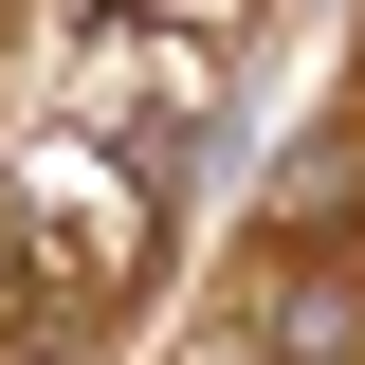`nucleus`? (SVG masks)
<instances>
[{
  "label": "nucleus",
  "instance_id": "f257e3e1",
  "mask_svg": "<svg viewBox=\"0 0 365 365\" xmlns=\"http://www.w3.org/2000/svg\"><path fill=\"white\" fill-rule=\"evenodd\" d=\"M128 256H146V182L91 165V146H55L37 201H19V274H37V292H110Z\"/></svg>",
  "mask_w": 365,
  "mask_h": 365
}]
</instances>
